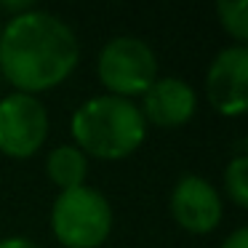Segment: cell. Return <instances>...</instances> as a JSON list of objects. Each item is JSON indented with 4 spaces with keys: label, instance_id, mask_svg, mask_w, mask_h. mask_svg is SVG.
<instances>
[{
    "label": "cell",
    "instance_id": "cell-1",
    "mask_svg": "<svg viewBox=\"0 0 248 248\" xmlns=\"http://www.w3.org/2000/svg\"><path fill=\"white\" fill-rule=\"evenodd\" d=\"M78 59L75 30L51 11L30 8L0 27V72L14 91L38 96L67 80Z\"/></svg>",
    "mask_w": 248,
    "mask_h": 248
},
{
    "label": "cell",
    "instance_id": "cell-2",
    "mask_svg": "<svg viewBox=\"0 0 248 248\" xmlns=\"http://www.w3.org/2000/svg\"><path fill=\"white\" fill-rule=\"evenodd\" d=\"M70 134L83 155L120 160L134 155L147 139V120L134 99L99 93L72 112Z\"/></svg>",
    "mask_w": 248,
    "mask_h": 248
},
{
    "label": "cell",
    "instance_id": "cell-3",
    "mask_svg": "<svg viewBox=\"0 0 248 248\" xmlns=\"http://www.w3.org/2000/svg\"><path fill=\"white\" fill-rule=\"evenodd\" d=\"M115 214L107 195L91 184L62 189L51 205V232L64 248H99L107 243Z\"/></svg>",
    "mask_w": 248,
    "mask_h": 248
},
{
    "label": "cell",
    "instance_id": "cell-4",
    "mask_svg": "<svg viewBox=\"0 0 248 248\" xmlns=\"http://www.w3.org/2000/svg\"><path fill=\"white\" fill-rule=\"evenodd\" d=\"M96 75L112 96H141L157 80V54L144 38L115 35L99 51Z\"/></svg>",
    "mask_w": 248,
    "mask_h": 248
},
{
    "label": "cell",
    "instance_id": "cell-5",
    "mask_svg": "<svg viewBox=\"0 0 248 248\" xmlns=\"http://www.w3.org/2000/svg\"><path fill=\"white\" fill-rule=\"evenodd\" d=\"M48 136V109L32 93L11 91L0 99V152L14 160L32 157Z\"/></svg>",
    "mask_w": 248,
    "mask_h": 248
},
{
    "label": "cell",
    "instance_id": "cell-6",
    "mask_svg": "<svg viewBox=\"0 0 248 248\" xmlns=\"http://www.w3.org/2000/svg\"><path fill=\"white\" fill-rule=\"evenodd\" d=\"M208 104L224 118H240L248 107V48L227 46L211 59L205 72Z\"/></svg>",
    "mask_w": 248,
    "mask_h": 248
},
{
    "label": "cell",
    "instance_id": "cell-7",
    "mask_svg": "<svg viewBox=\"0 0 248 248\" xmlns=\"http://www.w3.org/2000/svg\"><path fill=\"white\" fill-rule=\"evenodd\" d=\"M171 216L182 230L192 235H205L214 232L224 214V200L221 192L198 173H184L171 189L168 198Z\"/></svg>",
    "mask_w": 248,
    "mask_h": 248
},
{
    "label": "cell",
    "instance_id": "cell-8",
    "mask_svg": "<svg viewBox=\"0 0 248 248\" xmlns=\"http://www.w3.org/2000/svg\"><path fill=\"white\" fill-rule=\"evenodd\" d=\"M147 123L157 128H179L189 123L198 109V93L192 83L176 75H157V80L141 93L139 104Z\"/></svg>",
    "mask_w": 248,
    "mask_h": 248
},
{
    "label": "cell",
    "instance_id": "cell-9",
    "mask_svg": "<svg viewBox=\"0 0 248 248\" xmlns=\"http://www.w3.org/2000/svg\"><path fill=\"white\" fill-rule=\"evenodd\" d=\"M46 176L59 189L80 187L88 176V157L75 144H56L46 157Z\"/></svg>",
    "mask_w": 248,
    "mask_h": 248
},
{
    "label": "cell",
    "instance_id": "cell-10",
    "mask_svg": "<svg viewBox=\"0 0 248 248\" xmlns=\"http://www.w3.org/2000/svg\"><path fill=\"white\" fill-rule=\"evenodd\" d=\"M216 16L227 35L237 40V46H246L248 40V0H219Z\"/></svg>",
    "mask_w": 248,
    "mask_h": 248
},
{
    "label": "cell",
    "instance_id": "cell-11",
    "mask_svg": "<svg viewBox=\"0 0 248 248\" xmlns=\"http://www.w3.org/2000/svg\"><path fill=\"white\" fill-rule=\"evenodd\" d=\"M224 192L237 208H246L248 205V157L235 155L224 168Z\"/></svg>",
    "mask_w": 248,
    "mask_h": 248
},
{
    "label": "cell",
    "instance_id": "cell-12",
    "mask_svg": "<svg viewBox=\"0 0 248 248\" xmlns=\"http://www.w3.org/2000/svg\"><path fill=\"white\" fill-rule=\"evenodd\" d=\"M221 248H248V227H235L221 240Z\"/></svg>",
    "mask_w": 248,
    "mask_h": 248
},
{
    "label": "cell",
    "instance_id": "cell-13",
    "mask_svg": "<svg viewBox=\"0 0 248 248\" xmlns=\"http://www.w3.org/2000/svg\"><path fill=\"white\" fill-rule=\"evenodd\" d=\"M0 248H40V246L24 235H8V237H0Z\"/></svg>",
    "mask_w": 248,
    "mask_h": 248
},
{
    "label": "cell",
    "instance_id": "cell-14",
    "mask_svg": "<svg viewBox=\"0 0 248 248\" xmlns=\"http://www.w3.org/2000/svg\"><path fill=\"white\" fill-rule=\"evenodd\" d=\"M0 8H3V11H11L14 16H19V14L30 11V8H35V6L30 3V0H16V3H11V0H3V3H0Z\"/></svg>",
    "mask_w": 248,
    "mask_h": 248
},
{
    "label": "cell",
    "instance_id": "cell-15",
    "mask_svg": "<svg viewBox=\"0 0 248 248\" xmlns=\"http://www.w3.org/2000/svg\"><path fill=\"white\" fill-rule=\"evenodd\" d=\"M0 27H3V16H0Z\"/></svg>",
    "mask_w": 248,
    "mask_h": 248
}]
</instances>
